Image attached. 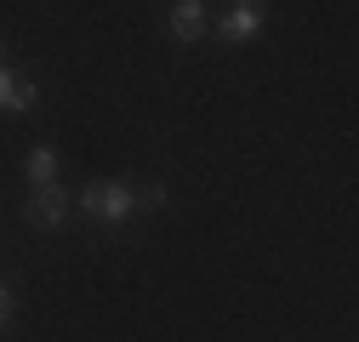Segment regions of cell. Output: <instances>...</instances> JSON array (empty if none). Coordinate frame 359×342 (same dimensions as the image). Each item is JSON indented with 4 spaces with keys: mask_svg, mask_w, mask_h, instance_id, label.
I'll return each mask as SVG.
<instances>
[{
    "mask_svg": "<svg viewBox=\"0 0 359 342\" xmlns=\"http://www.w3.org/2000/svg\"><path fill=\"white\" fill-rule=\"evenodd\" d=\"M80 205H86V217H92V223H103V228H126V223L143 211V189L126 183V177L86 183V189H80Z\"/></svg>",
    "mask_w": 359,
    "mask_h": 342,
    "instance_id": "1",
    "label": "cell"
},
{
    "mask_svg": "<svg viewBox=\"0 0 359 342\" xmlns=\"http://www.w3.org/2000/svg\"><path fill=\"white\" fill-rule=\"evenodd\" d=\"M268 23V0H229V12L217 18V40H229V46H251Z\"/></svg>",
    "mask_w": 359,
    "mask_h": 342,
    "instance_id": "2",
    "label": "cell"
},
{
    "mask_svg": "<svg viewBox=\"0 0 359 342\" xmlns=\"http://www.w3.org/2000/svg\"><path fill=\"white\" fill-rule=\"evenodd\" d=\"M23 217H29V228H40V234H57V228L69 223V194H63L57 183H52V189H29Z\"/></svg>",
    "mask_w": 359,
    "mask_h": 342,
    "instance_id": "3",
    "label": "cell"
},
{
    "mask_svg": "<svg viewBox=\"0 0 359 342\" xmlns=\"http://www.w3.org/2000/svg\"><path fill=\"white\" fill-rule=\"evenodd\" d=\"M165 23H171L177 46H194V40H205V29H211V12H205V0H165Z\"/></svg>",
    "mask_w": 359,
    "mask_h": 342,
    "instance_id": "4",
    "label": "cell"
},
{
    "mask_svg": "<svg viewBox=\"0 0 359 342\" xmlns=\"http://www.w3.org/2000/svg\"><path fill=\"white\" fill-rule=\"evenodd\" d=\"M34 103H40V86L23 69L0 63V114H34Z\"/></svg>",
    "mask_w": 359,
    "mask_h": 342,
    "instance_id": "5",
    "label": "cell"
},
{
    "mask_svg": "<svg viewBox=\"0 0 359 342\" xmlns=\"http://www.w3.org/2000/svg\"><path fill=\"white\" fill-rule=\"evenodd\" d=\"M57 171H63V154H57L52 143L29 149V160H23V177H29V189H52V183H57Z\"/></svg>",
    "mask_w": 359,
    "mask_h": 342,
    "instance_id": "6",
    "label": "cell"
},
{
    "mask_svg": "<svg viewBox=\"0 0 359 342\" xmlns=\"http://www.w3.org/2000/svg\"><path fill=\"white\" fill-rule=\"evenodd\" d=\"M6 320H12V291L0 285V331H6Z\"/></svg>",
    "mask_w": 359,
    "mask_h": 342,
    "instance_id": "7",
    "label": "cell"
},
{
    "mask_svg": "<svg viewBox=\"0 0 359 342\" xmlns=\"http://www.w3.org/2000/svg\"><path fill=\"white\" fill-rule=\"evenodd\" d=\"M0 63H6V40H0Z\"/></svg>",
    "mask_w": 359,
    "mask_h": 342,
    "instance_id": "8",
    "label": "cell"
}]
</instances>
